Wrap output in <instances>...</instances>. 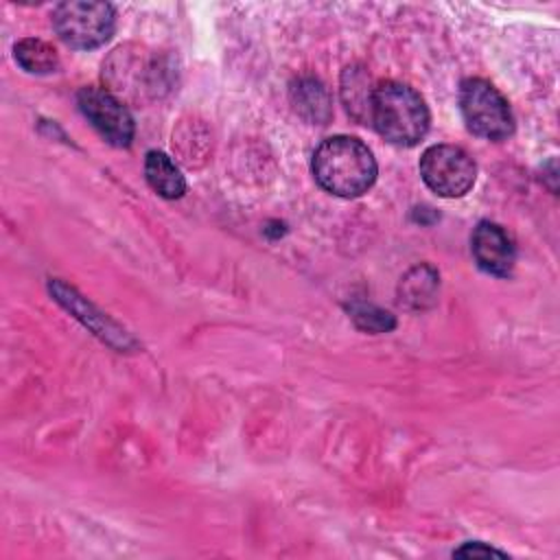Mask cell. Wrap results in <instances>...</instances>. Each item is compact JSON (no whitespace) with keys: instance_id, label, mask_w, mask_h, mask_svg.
<instances>
[{"instance_id":"obj_1","label":"cell","mask_w":560,"mask_h":560,"mask_svg":"<svg viewBox=\"0 0 560 560\" xmlns=\"http://www.w3.org/2000/svg\"><path fill=\"white\" fill-rule=\"evenodd\" d=\"M317 184L337 197H359L376 179V160L368 144L352 136L326 138L313 153Z\"/></svg>"},{"instance_id":"obj_2","label":"cell","mask_w":560,"mask_h":560,"mask_svg":"<svg viewBox=\"0 0 560 560\" xmlns=\"http://www.w3.org/2000/svg\"><path fill=\"white\" fill-rule=\"evenodd\" d=\"M370 120L387 142L413 147L429 129V109L413 88L398 81H383L374 85Z\"/></svg>"},{"instance_id":"obj_3","label":"cell","mask_w":560,"mask_h":560,"mask_svg":"<svg viewBox=\"0 0 560 560\" xmlns=\"http://www.w3.org/2000/svg\"><path fill=\"white\" fill-rule=\"evenodd\" d=\"M459 109L466 127L486 140H505L514 116L505 96L486 79H466L459 88Z\"/></svg>"},{"instance_id":"obj_4","label":"cell","mask_w":560,"mask_h":560,"mask_svg":"<svg viewBox=\"0 0 560 560\" xmlns=\"http://www.w3.org/2000/svg\"><path fill=\"white\" fill-rule=\"evenodd\" d=\"M52 26L68 46L88 50L112 37L116 28V13L107 2H61L52 11Z\"/></svg>"},{"instance_id":"obj_5","label":"cell","mask_w":560,"mask_h":560,"mask_svg":"<svg viewBox=\"0 0 560 560\" xmlns=\"http://www.w3.org/2000/svg\"><path fill=\"white\" fill-rule=\"evenodd\" d=\"M420 175L440 197H462L472 188L477 166L462 147L433 144L420 158Z\"/></svg>"},{"instance_id":"obj_6","label":"cell","mask_w":560,"mask_h":560,"mask_svg":"<svg viewBox=\"0 0 560 560\" xmlns=\"http://www.w3.org/2000/svg\"><path fill=\"white\" fill-rule=\"evenodd\" d=\"M79 109L92 127L114 147H129L133 138V118L122 101L103 88H81L77 94Z\"/></svg>"},{"instance_id":"obj_7","label":"cell","mask_w":560,"mask_h":560,"mask_svg":"<svg viewBox=\"0 0 560 560\" xmlns=\"http://www.w3.org/2000/svg\"><path fill=\"white\" fill-rule=\"evenodd\" d=\"M472 245V256L477 260V265L492 276L505 278L512 273L514 267V243L508 236V232L490 221H481L470 238Z\"/></svg>"},{"instance_id":"obj_8","label":"cell","mask_w":560,"mask_h":560,"mask_svg":"<svg viewBox=\"0 0 560 560\" xmlns=\"http://www.w3.org/2000/svg\"><path fill=\"white\" fill-rule=\"evenodd\" d=\"M144 175L149 186L164 199H179L186 192V179L175 162L162 151H149L144 158Z\"/></svg>"},{"instance_id":"obj_9","label":"cell","mask_w":560,"mask_h":560,"mask_svg":"<svg viewBox=\"0 0 560 560\" xmlns=\"http://www.w3.org/2000/svg\"><path fill=\"white\" fill-rule=\"evenodd\" d=\"M13 52H15V61L31 74H48L59 68L57 50L42 39H35V37L20 39Z\"/></svg>"},{"instance_id":"obj_10","label":"cell","mask_w":560,"mask_h":560,"mask_svg":"<svg viewBox=\"0 0 560 560\" xmlns=\"http://www.w3.org/2000/svg\"><path fill=\"white\" fill-rule=\"evenodd\" d=\"M372 92L370 88V77L361 68H346L343 79H341V96L348 107L357 118H370V103H372Z\"/></svg>"},{"instance_id":"obj_11","label":"cell","mask_w":560,"mask_h":560,"mask_svg":"<svg viewBox=\"0 0 560 560\" xmlns=\"http://www.w3.org/2000/svg\"><path fill=\"white\" fill-rule=\"evenodd\" d=\"M295 94V107L311 120H326L328 118V96H326V90L322 88L319 81H313V79H306V81H300L298 88L293 90Z\"/></svg>"},{"instance_id":"obj_12","label":"cell","mask_w":560,"mask_h":560,"mask_svg":"<svg viewBox=\"0 0 560 560\" xmlns=\"http://www.w3.org/2000/svg\"><path fill=\"white\" fill-rule=\"evenodd\" d=\"M352 317L357 322V326L365 328V330H374V332H383V330H389L394 328V317L381 308H374V306H357L352 311Z\"/></svg>"},{"instance_id":"obj_13","label":"cell","mask_w":560,"mask_h":560,"mask_svg":"<svg viewBox=\"0 0 560 560\" xmlns=\"http://www.w3.org/2000/svg\"><path fill=\"white\" fill-rule=\"evenodd\" d=\"M405 289H407V302H422L424 298H431L433 295V289H435V273L431 271L429 278L422 280V284H418L416 280L411 278H405Z\"/></svg>"},{"instance_id":"obj_14","label":"cell","mask_w":560,"mask_h":560,"mask_svg":"<svg viewBox=\"0 0 560 560\" xmlns=\"http://www.w3.org/2000/svg\"><path fill=\"white\" fill-rule=\"evenodd\" d=\"M453 556H459V558H490V556H499V558H503L505 553L494 549V547H488L483 542H466L464 547L455 549Z\"/></svg>"}]
</instances>
